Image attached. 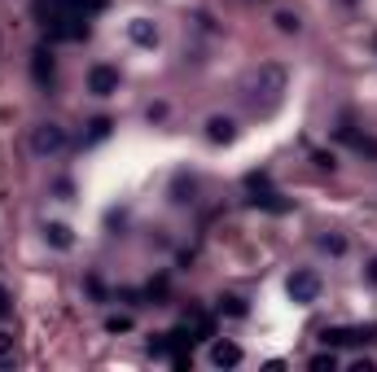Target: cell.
<instances>
[{"label":"cell","mask_w":377,"mask_h":372,"mask_svg":"<svg viewBox=\"0 0 377 372\" xmlns=\"http://www.w3.org/2000/svg\"><path fill=\"white\" fill-rule=\"evenodd\" d=\"M211 364L215 368H237L241 364V346L237 342H215L211 346Z\"/></svg>","instance_id":"6"},{"label":"cell","mask_w":377,"mask_h":372,"mask_svg":"<svg viewBox=\"0 0 377 372\" xmlns=\"http://www.w3.org/2000/svg\"><path fill=\"white\" fill-rule=\"evenodd\" d=\"M35 79H40V83L53 79V62H49V53H44V49H35Z\"/></svg>","instance_id":"11"},{"label":"cell","mask_w":377,"mask_h":372,"mask_svg":"<svg viewBox=\"0 0 377 372\" xmlns=\"http://www.w3.org/2000/svg\"><path fill=\"white\" fill-rule=\"evenodd\" d=\"M127 35H132V44H140V49H154L158 44V27L149 18H132L127 22Z\"/></svg>","instance_id":"5"},{"label":"cell","mask_w":377,"mask_h":372,"mask_svg":"<svg viewBox=\"0 0 377 372\" xmlns=\"http://www.w3.org/2000/svg\"><path fill=\"white\" fill-rule=\"evenodd\" d=\"M105 131H110V118H97V123H92V140H101Z\"/></svg>","instance_id":"18"},{"label":"cell","mask_w":377,"mask_h":372,"mask_svg":"<svg viewBox=\"0 0 377 372\" xmlns=\"http://www.w3.org/2000/svg\"><path fill=\"white\" fill-rule=\"evenodd\" d=\"M0 316H9V294L0 289Z\"/></svg>","instance_id":"20"},{"label":"cell","mask_w":377,"mask_h":372,"mask_svg":"<svg viewBox=\"0 0 377 372\" xmlns=\"http://www.w3.org/2000/svg\"><path fill=\"white\" fill-rule=\"evenodd\" d=\"M364 276H369V281H373V285H377V259H373V263H369V267H364Z\"/></svg>","instance_id":"19"},{"label":"cell","mask_w":377,"mask_h":372,"mask_svg":"<svg viewBox=\"0 0 377 372\" xmlns=\"http://www.w3.org/2000/svg\"><path fill=\"white\" fill-rule=\"evenodd\" d=\"M338 136H343L356 153H369V158H377V140H373V136H356L351 127H338Z\"/></svg>","instance_id":"8"},{"label":"cell","mask_w":377,"mask_h":372,"mask_svg":"<svg viewBox=\"0 0 377 372\" xmlns=\"http://www.w3.org/2000/svg\"><path fill=\"white\" fill-rule=\"evenodd\" d=\"M88 92L92 97H114V92H119V70L114 66H92L88 70Z\"/></svg>","instance_id":"4"},{"label":"cell","mask_w":377,"mask_h":372,"mask_svg":"<svg viewBox=\"0 0 377 372\" xmlns=\"http://www.w3.org/2000/svg\"><path fill=\"white\" fill-rule=\"evenodd\" d=\"M277 27H281V31H286V35H294V31H299V27H303V22H299V18H294V14H277Z\"/></svg>","instance_id":"16"},{"label":"cell","mask_w":377,"mask_h":372,"mask_svg":"<svg viewBox=\"0 0 377 372\" xmlns=\"http://www.w3.org/2000/svg\"><path fill=\"white\" fill-rule=\"evenodd\" d=\"M219 311H228V316H246V303H241V298H219Z\"/></svg>","instance_id":"14"},{"label":"cell","mask_w":377,"mask_h":372,"mask_svg":"<svg viewBox=\"0 0 377 372\" xmlns=\"http://www.w3.org/2000/svg\"><path fill=\"white\" fill-rule=\"evenodd\" d=\"M206 136L215 140V145H228V140L237 136V123H233V118H219V114H215V118L206 123Z\"/></svg>","instance_id":"7"},{"label":"cell","mask_w":377,"mask_h":372,"mask_svg":"<svg viewBox=\"0 0 377 372\" xmlns=\"http://www.w3.org/2000/svg\"><path fill=\"white\" fill-rule=\"evenodd\" d=\"M321 250H329V254H343L347 241H343V237H321Z\"/></svg>","instance_id":"17"},{"label":"cell","mask_w":377,"mask_h":372,"mask_svg":"<svg viewBox=\"0 0 377 372\" xmlns=\"http://www.w3.org/2000/svg\"><path fill=\"white\" fill-rule=\"evenodd\" d=\"M286 294L294 298L299 307H312V303H321V276H316L312 267H299L286 281Z\"/></svg>","instance_id":"2"},{"label":"cell","mask_w":377,"mask_h":372,"mask_svg":"<svg viewBox=\"0 0 377 372\" xmlns=\"http://www.w3.org/2000/svg\"><path fill=\"white\" fill-rule=\"evenodd\" d=\"M250 201H255V206H263V210H286V201H281L277 193H259V188H255Z\"/></svg>","instance_id":"12"},{"label":"cell","mask_w":377,"mask_h":372,"mask_svg":"<svg viewBox=\"0 0 377 372\" xmlns=\"http://www.w3.org/2000/svg\"><path fill=\"white\" fill-rule=\"evenodd\" d=\"M31 149H35V153H57V149H66V127L40 123V127H35V136H31Z\"/></svg>","instance_id":"3"},{"label":"cell","mask_w":377,"mask_h":372,"mask_svg":"<svg viewBox=\"0 0 377 372\" xmlns=\"http://www.w3.org/2000/svg\"><path fill=\"white\" fill-rule=\"evenodd\" d=\"M9 351V338H5V333H0V355H5Z\"/></svg>","instance_id":"21"},{"label":"cell","mask_w":377,"mask_h":372,"mask_svg":"<svg viewBox=\"0 0 377 372\" xmlns=\"http://www.w3.org/2000/svg\"><path fill=\"white\" fill-rule=\"evenodd\" d=\"M44 241L57 245V250H70V241H75V237H70L66 223H44Z\"/></svg>","instance_id":"9"},{"label":"cell","mask_w":377,"mask_h":372,"mask_svg":"<svg viewBox=\"0 0 377 372\" xmlns=\"http://www.w3.org/2000/svg\"><path fill=\"white\" fill-rule=\"evenodd\" d=\"M312 368H316V372H334V368H338L334 351H329V355H316V359H312Z\"/></svg>","instance_id":"15"},{"label":"cell","mask_w":377,"mask_h":372,"mask_svg":"<svg viewBox=\"0 0 377 372\" xmlns=\"http://www.w3.org/2000/svg\"><path fill=\"white\" fill-rule=\"evenodd\" d=\"M105 5H110V0H75V9H79L84 18H88V14H101Z\"/></svg>","instance_id":"13"},{"label":"cell","mask_w":377,"mask_h":372,"mask_svg":"<svg viewBox=\"0 0 377 372\" xmlns=\"http://www.w3.org/2000/svg\"><path fill=\"white\" fill-rule=\"evenodd\" d=\"M351 342H369V333H351V329H325V346H351Z\"/></svg>","instance_id":"10"},{"label":"cell","mask_w":377,"mask_h":372,"mask_svg":"<svg viewBox=\"0 0 377 372\" xmlns=\"http://www.w3.org/2000/svg\"><path fill=\"white\" fill-rule=\"evenodd\" d=\"M281 92H286V70L281 66H259L250 79H246V101H250V110H277L281 105Z\"/></svg>","instance_id":"1"}]
</instances>
